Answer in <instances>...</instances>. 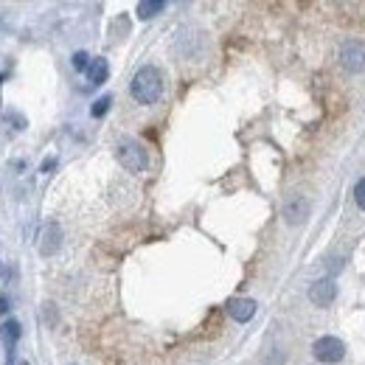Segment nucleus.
Segmentation results:
<instances>
[{
  "label": "nucleus",
  "instance_id": "f257e3e1",
  "mask_svg": "<svg viewBox=\"0 0 365 365\" xmlns=\"http://www.w3.org/2000/svg\"><path fill=\"white\" fill-rule=\"evenodd\" d=\"M133 99L138 104H155L163 96V73L155 65H144L141 71L133 76Z\"/></svg>",
  "mask_w": 365,
  "mask_h": 365
},
{
  "label": "nucleus",
  "instance_id": "f03ea898",
  "mask_svg": "<svg viewBox=\"0 0 365 365\" xmlns=\"http://www.w3.org/2000/svg\"><path fill=\"white\" fill-rule=\"evenodd\" d=\"M118 160H121V166H124L127 172H133V174H141V172H146V166H149L146 149L138 144V141H133V138L118 141Z\"/></svg>",
  "mask_w": 365,
  "mask_h": 365
},
{
  "label": "nucleus",
  "instance_id": "7ed1b4c3",
  "mask_svg": "<svg viewBox=\"0 0 365 365\" xmlns=\"http://www.w3.org/2000/svg\"><path fill=\"white\" fill-rule=\"evenodd\" d=\"M312 352H315V357L320 360V363H340L343 357H346V346H343V340H337V337H332V335H326V337H318L315 340V346H312Z\"/></svg>",
  "mask_w": 365,
  "mask_h": 365
},
{
  "label": "nucleus",
  "instance_id": "20e7f679",
  "mask_svg": "<svg viewBox=\"0 0 365 365\" xmlns=\"http://www.w3.org/2000/svg\"><path fill=\"white\" fill-rule=\"evenodd\" d=\"M340 60L349 71H363L365 68V43L363 40H349L340 51Z\"/></svg>",
  "mask_w": 365,
  "mask_h": 365
},
{
  "label": "nucleus",
  "instance_id": "39448f33",
  "mask_svg": "<svg viewBox=\"0 0 365 365\" xmlns=\"http://www.w3.org/2000/svg\"><path fill=\"white\" fill-rule=\"evenodd\" d=\"M62 245V228L57 222H48L43 230H40V253L43 256H54Z\"/></svg>",
  "mask_w": 365,
  "mask_h": 365
},
{
  "label": "nucleus",
  "instance_id": "423d86ee",
  "mask_svg": "<svg viewBox=\"0 0 365 365\" xmlns=\"http://www.w3.org/2000/svg\"><path fill=\"white\" fill-rule=\"evenodd\" d=\"M228 315L239 323H247L256 315V301L253 298H230L228 301Z\"/></svg>",
  "mask_w": 365,
  "mask_h": 365
},
{
  "label": "nucleus",
  "instance_id": "0eeeda50",
  "mask_svg": "<svg viewBox=\"0 0 365 365\" xmlns=\"http://www.w3.org/2000/svg\"><path fill=\"white\" fill-rule=\"evenodd\" d=\"M335 295H337V284L329 281V279H323V281H315V284H312L309 301H312L315 306H329V303L335 301Z\"/></svg>",
  "mask_w": 365,
  "mask_h": 365
},
{
  "label": "nucleus",
  "instance_id": "6e6552de",
  "mask_svg": "<svg viewBox=\"0 0 365 365\" xmlns=\"http://www.w3.org/2000/svg\"><path fill=\"white\" fill-rule=\"evenodd\" d=\"M306 217H309V203H306L301 194H295V197H290V200L284 203V219H287V222L298 225V222H303Z\"/></svg>",
  "mask_w": 365,
  "mask_h": 365
},
{
  "label": "nucleus",
  "instance_id": "1a4fd4ad",
  "mask_svg": "<svg viewBox=\"0 0 365 365\" xmlns=\"http://www.w3.org/2000/svg\"><path fill=\"white\" fill-rule=\"evenodd\" d=\"M20 335H23V329H20L17 320H6V323L0 326V340L6 343V349H14L17 340H20Z\"/></svg>",
  "mask_w": 365,
  "mask_h": 365
},
{
  "label": "nucleus",
  "instance_id": "9d476101",
  "mask_svg": "<svg viewBox=\"0 0 365 365\" xmlns=\"http://www.w3.org/2000/svg\"><path fill=\"white\" fill-rule=\"evenodd\" d=\"M107 60H93L90 62V68H87V79H90V84H104L107 82Z\"/></svg>",
  "mask_w": 365,
  "mask_h": 365
},
{
  "label": "nucleus",
  "instance_id": "9b49d317",
  "mask_svg": "<svg viewBox=\"0 0 365 365\" xmlns=\"http://www.w3.org/2000/svg\"><path fill=\"white\" fill-rule=\"evenodd\" d=\"M163 9H166V3H163V0H144V3H138V17L149 20V17L160 14Z\"/></svg>",
  "mask_w": 365,
  "mask_h": 365
},
{
  "label": "nucleus",
  "instance_id": "f8f14e48",
  "mask_svg": "<svg viewBox=\"0 0 365 365\" xmlns=\"http://www.w3.org/2000/svg\"><path fill=\"white\" fill-rule=\"evenodd\" d=\"M90 62H93V60H90V57H87L84 51H76V54H73V68H76V71H84V73H87Z\"/></svg>",
  "mask_w": 365,
  "mask_h": 365
},
{
  "label": "nucleus",
  "instance_id": "ddd939ff",
  "mask_svg": "<svg viewBox=\"0 0 365 365\" xmlns=\"http://www.w3.org/2000/svg\"><path fill=\"white\" fill-rule=\"evenodd\" d=\"M110 104H113V99H110V96H104V99H99V101L93 104V110H90V113H93L96 118H101V116L110 110Z\"/></svg>",
  "mask_w": 365,
  "mask_h": 365
},
{
  "label": "nucleus",
  "instance_id": "4468645a",
  "mask_svg": "<svg viewBox=\"0 0 365 365\" xmlns=\"http://www.w3.org/2000/svg\"><path fill=\"white\" fill-rule=\"evenodd\" d=\"M354 203H357V206L365 211V177L357 183V186H354Z\"/></svg>",
  "mask_w": 365,
  "mask_h": 365
},
{
  "label": "nucleus",
  "instance_id": "2eb2a0df",
  "mask_svg": "<svg viewBox=\"0 0 365 365\" xmlns=\"http://www.w3.org/2000/svg\"><path fill=\"white\" fill-rule=\"evenodd\" d=\"M9 306H11L9 295H0V315H9Z\"/></svg>",
  "mask_w": 365,
  "mask_h": 365
},
{
  "label": "nucleus",
  "instance_id": "dca6fc26",
  "mask_svg": "<svg viewBox=\"0 0 365 365\" xmlns=\"http://www.w3.org/2000/svg\"><path fill=\"white\" fill-rule=\"evenodd\" d=\"M54 163H57V160H54V157H48V160H45V163H43V172H48V169H51V166H54Z\"/></svg>",
  "mask_w": 365,
  "mask_h": 365
},
{
  "label": "nucleus",
  "instance_id": "f3484780",
  "mask_svg": "<svg viewBox=\"0 0 365 365\" xmlns=\"http://www.w3.org/2000/svg\"><path fill=\"white\" fill-rule=\"evenodd\" d=\"M0 276H3V264H0Z\"/></svg>",
  "mask_w": 365,
  "mask_h": 365
},
{
  "label": "nucleus",
  "instance_id": "a211bd4d",
  "mask_svg": "<svg viewBox=\"0 0 365 365\" xmlns=\"http://www.w3.org/2000/svg\"><path fill=\"white\" fill-rule=\"evenodd\" d=\"M0 84H3V76H0Z\"/></svg>",
  "mask_w": 365,
  "mask_h": 365
}]
</instances>
